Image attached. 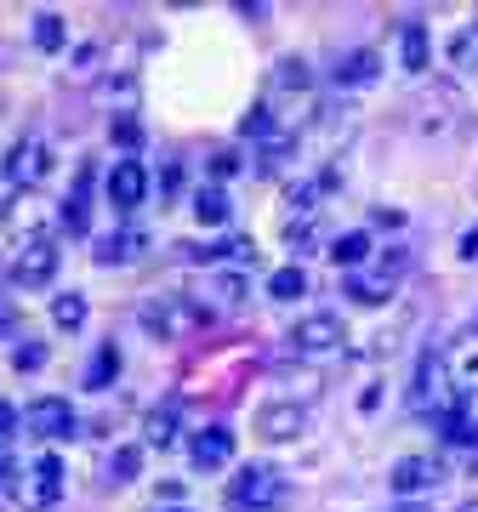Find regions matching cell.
I'll use <instances>...</instances> for the list:
<instances>
[{"label": "cell", "mask_w": 478, "mask_h": 512, "mask_svg": "<svg viewBox=\"0 0 478 512\" xmlns=\"http://www.w3.org/2000/svg\"><path fill=\"white\" fill-rule=\"evenodd\" d=\"M228 507L234 512H279L285 507V473L279 467H245L228 484Z\"/></svg>", "instance_id": "6da1fadb"}, {"label": "cell", "mask_w": 478, "mask_h": 512, "mask_svg": "<svg viewBox=\"0 0 478 512\" xmlns=\"http://www.w3.org/2000/svg\"><path fill=\"white\" fill-rule=\"evenodd\" d=\"M57 262H63V251H57L52 234L18 239V256L6 262V274H12V285H23V291H40V285H52L57 279Z\"/></svg>", "instance_id": "7a4b0ae2"}, {"label": "cell", "mask_w": 478, "mask_h": 512, "mask_svg": "<svg viewBox=\"0 0 478 512\" xmlns=\"http://www.w3.org/2000/svg\"><path fill=\"white\" fill-rule=\"evenodd\" d=\"M342 342H348V330H342L336 313H308V319H296V330H291V348L302 353V359H325V353H336Z\"/></svg>", "instance_id": "3957f363"}, {"label": "cell", "mask_w": 478, "mask_h": 512, "mask_svg": "<svg viewBox=\"0 0 478 512\" xmlns=\"http://www.w3.org/2000/svg\"><path fill=\"white\" fill-rule=\"evenodd\" d=\"M211 313L205 308H194V302H183V296H166V302H148L143 308V325L160 336V342H177L183 330H194V325H205Z\"/></svg>", "instance_id": "277c9868"}, {"label": "cell", "mask_w": 478, "mask_h": 512, "mask_svg": "<svg viewBox=\"0 0 478 512\" xmlns=\"http://www.w3.org/2000/svg\"><path fill=\"white\" fill-rule=\"evenodd\" d=\"M387 484H393V495H405V501L433 495L444 484V461H433V456H399V461H393V473H387Z\"/></svg>", "instance_id": "5b68a950"}, {"label": "cell", "mask_w": 478, "mask_h": 512, "mask_svg": "<svg viewBox=\"0 0 478 512\" xmlns=\"http://www.w3.org/2000/svg\"><path fill=\"white\" fill-rule=\"evenodd\" d=\"M308 433V404H296V399H279V404H262L257 410V439L268 444H291Z\"/></svg>", "instance_id": "8992f818"}, {"label": "cell", "mask_w": 478, "mask_h": 512, "mask_svg": "<svg viewBox=\"0 0 478 512\" xmlns=\"http://www.w3.org/2000/svg\"><path fill=\"white\" fill-rule=\"evenodd\" d=\"M6 177L18 188H40L46 177H52V148L40 143V137H23L12 154H6Z\"/></svg>", "instance_id": "52a82bcc"}, {"label": "cell", "mask_w": 478, "mask_h": 512, "mask_svg": "<svg viewBox=\"0 0 478 512\" xmlns=\"http://www.w3.org/2000/svg\"><path fill=\"white\" fill-rule=\"evenodd\" d=\"M23 501L35 512H46V507H57L63 501V461L46 450V456H35V467H29V484H23Z\"/></svg>", "instance_id": "ba28073f"}, {"label": "cell", "mask_w": 478, "mask_h": 512, "mask_svg": "<svg viewBox=\"0 0 478 512\" xmlns=\"http://www.w3.org/2000/svg\"><path fill=\"white\" fill-rule=\"evenodd\" d=\"M23 421L35 427L40 439H69V433H74V404L57 399V393H40V399L23 410Z\"/></svg>", "instance_id": "9c48e42d"}, {"label": "cell", "mask_w": 478, "mask_h": 512, "mask_svg": "<svg viewBox=\"0 0 478 512\" xmlns=\"http://www.w3.org/2000/svg\"><path fill=\"white\" fill-rule=\"evenodd\" d=\"M444 387H450L444 359L439 353H422L416 359V387H410V410H444Z\"/></svg>", "instance_id": "30bf717a"}, {"label": "cell", "mask_w": 478, "mask_h": 512, "mask_svg": "<svg viewBox=\"0 0 478 512\" xmlns=\"http://www.w3.org/2000/svg\"><path fill=\"white\" fill-rule=\"evenodd\" d=\"M148 200V171L137 160H114L109 171V205L114 211H137Z\"/></svg>", "instance_id": "8fae6325"}, {"label": "cell", "mask_w": 478, "mask_h": 512, "mask_svg": "<svg viewBox=\"0 0 478 512\" xmlns=\"http://www.w3.org/2000/svg\"><path fill=\"white\" fill-rule=\"evenodd\" d=\"M143 251H148V234H143V228H114V234L97 239L92 262H97V268H126V262H137Z\"/></svg>", "instance_id": "7c38bea8"}, {"label": "cell", "mask_w": 478, "mask_h": 512, "mask_svg": "<svg viewBox=\"0 0 478 512\" xmlns=\"http://www.w3.org/2000/svg\"><path fill=\"white\" fill-rule=\"evenodd\" d=\"M188 456H194V467H200V473H217V467H228V461H234V433H228V427H205V433H194Z\"/></svg>", "instance_id": "4fadbf2b"}, {"label": "cell", "mask_w": 478, "mask_h": 512, "mask_svg": "<svg viewBox=\"0 0 478 512\" xmlns=\"http://www.w3.org/2000/svg\"><path fill=\"white\" fill-rule=\"evenodd\" d=\"M444 376L461 387V399H467V393H478V330H467L456 348H450V359H444Z\"/></svg>", "instance_id": "5bb4252c"}, {"label": "cell", "mask_w": 478, "mask_h": 512, "mask_svg": "<svg viewBox=\"0 0 478 512\" xmlns=\"http://www.w3.org/2000/svg\"><path fill=\"white\" fill-rule=\"evenodd\" d=\"M274 92L296 97V103L308 109V103H313V69L302 63V57H285V63L274 69Z\"/></svg>", "instance_id": "9a60e30c"}, {"label": "cell", "mask_w": 478, "mask_h": 512, "mask_svg": "<svg viewBox=\"0 0 478 512\" xmlns=\"http://www.w3.org/2000/svg\"><path fill=\"white\" fill-rule=\"evenodd\" d=\"M376 69H382V57L370 52V46H359V52H348L342 63H336V86H370Z\"/></svg>", "instance_id": "2e32d148"}, {"label": "cell", "mask_w": 478, "mask_h": 512, "mask_svg": "<svg viewBox=\"0 0 478 512\" xmlns=\"http://www.w3.org/2000/svg\"><path fill=\"white\" fill-rule=\"evenodd\" d=\"M331 256H336V268H348V274H353V268H359V262L370 256V234H365V228H353V234H336V239H331Z\"/></svg>", "instance_id": "e0dca14e"}, {"label": "cell", "mask_w": 478, "mask_h": 512, "mask_svg": "<svg viewBox=\"0 0 478 512\" xmlns=\"http://www.w3.org/2000/svg\"><path fill=\"white\" fill-rule=\"evenodd\" d=\"M194 217H200L205 228H222V222L234 217V205H228L222 188H200V194H194Z\"/></svg>", "instance_id": "ac0fdd59"}, {"label": "cell", "mask_w": 478, "mask_h": 512, "mask_svg": "<svg viewBox=\"0 0 478 512\" xmlns=\"http://www.w3.org/2000/svg\"><path fill=\"white\" fill-rule=\"evenodd\" d=\"M143 439H148V444H160V450H166V444L177 439V404H154V410H148Z\"/></svg>", "instance_id": "d6986e66"}, {"label": "cell", "mask_w": 478, "mask_h": 512, "mask_svg": "<svg viewBox=\"0 0 478 512\" xmlns=\"http://www.w3.org/2000/svg\"><path fill=\"white\" fill-rule=\"evenodd\" d=\"M302 291H308V274H302V262H291V268L268 274V296H274V302H296Z\"/></svg>", "instance_id": "ffe728a7"}, {"label": "cell", "mask_w": 478, "mask_h": 512, "mask_svg": "<svg viewBox=\"0 0 478 512\" xmlns=\"http://www.w3.org/2000/svg\"><path fill=\"white\" fill-rule=\"evenodd\" d=\"M86 313H92V308H86V296H80V291H63V296L52 302V325H57V330H80V325H86Z\"/></svg>", "instance_id": "44dd1931"}, {"label": "cell", "mask_w": 478, "mask_h": 512, "mask_svg": "<svg viewBox=\"0 0 478 512\" xmlns=\"http://www.w3.org/2000/svg\"><path fill=\"white\" fill-rule=\"evenodd\" d=\"M137 473H143V444H120L109 456V484H131Z\"/></svg>", "instance_id": "7402d4cb"}, {"label": "cell", "mask_w": 478, "mask_h": 512, "mask_svg": "<svg viewBox=\"0 0 478 512\" xmlns=\"http://www.w3.org/2000/svg\"><path fill=\"white\" fill-rule=\"evenodd\" d=\"M114 376H120V348H114V342H103V348H97V359H92V370H86V387H97V393H103Z\"/></svg>", "instance_id": "603a6c76"}, {"label": "cell", "mask_w": 478, "mask_h": 512, "mask_svg": "<svg viewBox=\"0 0 478 512\" xmlns=\"http://www.w3.org/2000/svg\"><path fill=\"white\" fill-rule=\"evenodd\" d=\"M63 40H69L63 35V18H57V12H40L35 18V46L40 52H63Z\"/></svg>", "instance_id": "cb8c5ba5"}, {"label": "cell", "mask_w": 478, "mask_h": 512, "mask_svg": "<svg viewBox=\"0 0 478 512\" xmlns=\"http://www.w3.org/2000/svg\"><path fill=\"white\" fill-rule=\"evenodd\" d=\"M405 69L410 74L427 69V29H422V23H405Z\"/></svg>", "instance_id": "d4e9b609"}, {"label": "cell", "mask_w": 478, "mask_h": 512, "mask_svg": "<svg viewBox=\"0 0 478 512\" xmlns=\"http://www.w3.org/2000/svg\"><path fill=\"white\" fill-rule=\"evenodd\" d=\"M348 296L353 302H365V308H376V302L393 296V285H387V279H348Z\"/></svg>", "instance_id": "484cf974"}, {"label": "cell", "mask_w": 478, "mask_h": 512, "mask_svg": "<svg viewBox=\"0 0 478 512\" xmlns=\"http://www.w3.org/2000/svg\"><path fill=\"white\" fill-rule=\"evenodd\" d=\"M245 291H251V279H245V274H217V296H222V302H245Z\"/></svg>", "instance_id": "4316f807"}, {"label": "cell", "mask_w": 478, "mask_h": 512, "mask_svg": "<svg viewBox=\"0 0 478 512\" xmlns=\"http://www.w3.org/2000/svg\"><path fill=\"white\" fill-rule=\"evenodd\" d=\"M114 143H120V148H137V143H143V126H137V120H131V114H120V120H114Z\"/></svg>", "instance_id": "83f0119b"}, {"label": "cell", "mask_w": 478, "mask_h": 512, "mask_svg": "<svg viewBox=\"0 0 478 512\" xmlns=\"http://www.w3.org/2000/svg\"><path fill=\"white\" fill-rule=\"evenodd\" d=\"M12 365H18V370H40V365H46V348H40V342H23V348H12Z\"/></svg>", "instance_id": "f1b7e54d"}, {"label": "cell", "mask_w": 478, "mask_h": 512, "mask_svg": "<svg viewBox=\"0 0 478 512\" xmlns=\"http://www.w3.org/2000/svg\"><path fill=\"white\" fill-rule=\"evenodd\" d=\"M217 256H228V262H257V245L251 239H222Z\"/></svg>", "instance_id": "f546056e"}, {"label": "cell", "mask_w": 478, "mask_h": 512, "mask_svg": "<svg viewBox=\"0 0 478 512\" xmlns=\"http://www.w3.org/2000/svg\"><path fill=\"white\" fill-rule=\"evenodd\" d=\"M211 171H217V177H234V171H245V160H239L234 148H217V154H211Z\"/></svg>", "instance_id": "4dcf8cb0"}, {"label": "cell", "mask_w": 478, "mask_h": 512, "mask_svg": "<svg viewBox=\"0 0 478 512\" xmlns=\"http://www.w3.org/2000/svg\"><path fill=\"white\" fill-rule=\"evenodd\" d=\"M63 222H69L74 234H80V228H86V200H80V194H74V200L63 205Z\"/></svg>", "instance_id": "1f68e13d"}, {"label": "cell", "mask_w": 478, "mask_h": 512, "mask_svg": "<svg viewBox=\"0 0 478 512\" xmlns=\"http://www.w3.org/2000/svg\"><path fill=\"white\" fill-rule=\"evenodd\" d=\"M12 433H18V410H12V404L0 399V444L12 439Z\"/></svg>", "instance_id": "d6a6232c"}, {"label": "cell", "mask_w": 478, "mask_h": 512, "mask_svg": "<svg viewBox=\"0 0 478 512\" xmlns=\"http://www.w3.org/2000/svg\"><path fill=\"white\" fill-rule=\"evenodd\" d=\"M291 211L296 217H313V188H291Z\"/></svg>", "instance_id": "836d02e7"}, {"label": "cell", "mask_w": 478, "mask_h": 512, "mask_svg": "<svg viewBox=\"0 0 478 512\" xmlns=\"http://www.w3.org/2000/svg\"><path fill=\"white\" fill-rule=\"evenodd\" d=\"M12 325H18V302H12V296H0V336H6Z\"/></svg>", "instance_id": "e575fe53"}, {"label": "cell", "mask_w": 478, "mask_h": 512, "mask_svg": "<svg viewBox=\"0 0 478 512\" xmlns=\"http://www.w3.org/2000/svg\"><path fill=\"white\" fill-rule=\"evenodd\" d=\"M461 256H467V262L478 256V228H467V234H461Z\"/></svg>", "instance_id": "d590c367"}, {"label": "cell", "mask_w": 478, "mask_h": 512, "mask_svg": "<svg viewBox=\"0 0 478 512\" xmlns=\"http://www.w3.org/2000/svg\"><path fill=\"white\" fill-rule=\"evenodd\" d=\"M461 512H478V501H467V507H461Z\"/></svg>", "instance_id": "8d00e7d4"}, {"label": "cell", "mask_w": 478, "mask_h": 512, "mask_svg": "<svg viewBox=\"0 0 478 512\" xmlns=\"http://www.w3.org/2000/svg\"><path fill=\"white\" fill-rule=\"evenodd\" d=\"M154 512H160V507H154ZM166 512H188V507H166Z\"/></svg>", "instance_id": "74e56055"}, {"label": "cell", "mask_w": 478, "mask_h": 512, "mask_svg": "<svg viewBox=\"0 0 478 512\" xmlns=\"http://www.w3.org/2000/svg\"><path fill=\"white\" fill-rule=\"evenodd\" d=\"M399 512H422V507H399Z\"/></svg>", "instance_id": "f35d334b"}]
</instances>
